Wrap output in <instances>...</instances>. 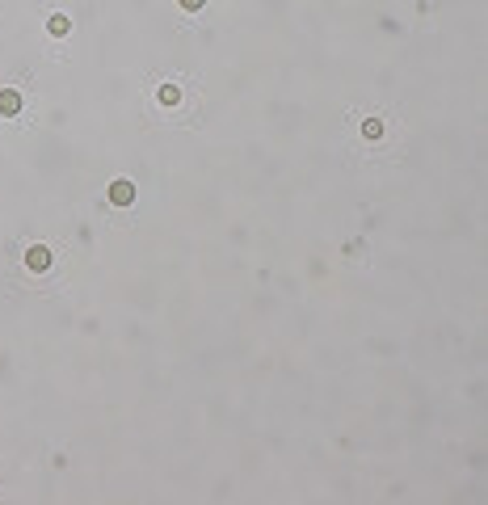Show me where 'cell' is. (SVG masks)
Here are the masks:
<instances>
[{
  "label": "cell",
  "instance_id": "52a82bcc",
  "mask_svg": "<svg viewBox=\"0 0 488 505\" xmlns=\"http://www.w3.org/2000/svg\"><path fill=\"white\" fill-rule=\"evenodd\" d=\"M177 4H181V8H185V13H198V8H202V4H206V0H177Z\"/></svg>",
  "mask_w": 488,
  "mask_h": 505
},
{
  "label": "cell",
  "instance_id": "3957f363",
  "mask_svg": "<svg viewBox=\"0 0 488 505\" xmlns=\"http://www.w3.org/2000/svg\"><path fill=\"white\" fill-rule=\"evenodd\" d=\"M0 114H4V118L21 114V93H17V88H0Z\"/></svg>",
  "mask_w": 488,
  "mask_h": 505
},
{
  "label": "cell",
  "instance_id": "5b68a950",
  "mask_svg": "<svg viewBox=\"0 0 488 505\" xmlns=\"http://www.w3.org/2000/svg\"><path fill=\"white\" fill-rule=\"evenodd\" d=\"M156 101H160V105H177V101H181V88H177V84H160V88H156Z\"/></svg>",
  "mask_w": 488,
  "mask_h": 505
},
{
  "label": "cell",
  "instance_id": "8992f818",
  "mask_svg": "<svg viewBox=\"0 0 488 505\" xmlns=\"http://www.w3.org/2000/svg\"><path fill=\"white\" fill-rule=\"evenodd\" d=\"M362 135H367V139H379V135H383V122H379V118H367V122H362Z\"/></svg>",
  "mask_w": 488,
  "mask_h": 505
},
{
  "label": "cell",
  "instance_id": "7a4b0ae2",
  "mask_svg": "<svg viewBox=\"0 0 488 505\" xmlns=\"http://www.w3.org/2000/svg\"><path fill=\"white\" fill-rule=\"evenodd\" d=\"M110 202H114V206H131V202H135V185H131V181H114V185H110Z\"/></svg>",
  "mask_w": 488,
  "mask_h": 505
},
{
  "label": "cell",
  "instance_id": "277c9868",
  "mask_svg": "<svg viewBox=\"0 0 488 505\" xmlns=\"http://www.w3.org/2000/svg\"><path fill=\"white\" fill-rule=\"evenodd\" d=\"M72 29V21L63 17V13H51V21H46V34H55V38H63Z\"/></svg>",
  "mask_w": 488,
  "mask_h": 505
},
{
  "label": "cell",
  "instance_id": "6da1fadb",
  "mask_svg": "<svg viewBox=\"0 0 488 505\" xmlns=\"http://www.w3.org/2000/svg\"><path fill=\"white\" fill-rule=\"evenodd\" d=\"M25 270H34V274L51 270V249H46V244H29V249H25Z\"/></svg>",
  "mask_w": 488,
  "mask_h": 505
}]
</instances>
